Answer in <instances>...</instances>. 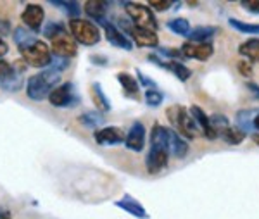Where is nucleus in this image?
<instances>
[{
	"instance_id": "f257e3e1",
	"label": "nucleus",
	"mask_w": 259,
	"mask_h": 219,
	"mask_svg": "<svg viewBox=\"0 0 259 219\" xmlns=\"http://www.w3.org/2000/svg\"><path fill=\"white\" fill-rule=\"evenodd\" d=\"M59 73H54V71H40V73L33 74V76L28 78V83H26V95L30 97L31 100H45L49 99L50 92L57 86L59 83Z\"/></svg>"
},
{
	"instance_id": "f03ea898",
	"label": "nucleus",
	"mask_w": 259,
	"mask_h": 219,
	"mask_svg": "<svg viewBox=\"0 0 259 219\" xmlns=\"http://www.w3.org/2000/svg\"><path fill=\"white\" fill-rule=\"evenodd\" d=\"M166 116H168V119L171 121V124L175 126V129H177V133L180 137L194 140L199 135L197 124H195V121L192 119L183 105H171L168 111H166Z\"/></svg>"
},
{
	"instance_id": "7ed1b4c3",
	"label": "nucleus",
	"mask_w": 259,
	"mask_h": 219,
	"mask_svg": "<svg viewBox=\"0 0 259 219\" xmlns=\"http://www.w3.org/2000/svg\"><path fill=\"white\" fill-rule=\"evenodd\" d=\"M69 33L74 38L76 43H81L85 47H92V45H97L100 41V31L94 23L87 19H69Z\"/></svg>"
},
{
	"instance_id": "20e7f679",
	"label": "nucleus",
	"mask_w": 259,
	"mask_h": 219,
	"mask_svg": "<svg viewBox=\"0 0 259 219\" xmlns=\"http://www.w3.org/2000/svg\"><path fill=\"white\" fill-rule=\"evenodd\" d=\"M124 9H126L128 18L132 19V23L135 24L137 28L152 29V31L157 29V19L149 7L142 6V4H135V2H126L124 4Z\"/></svg>"
},
{
	"instance_id": "39448f33",
	"label": "nucleus",
	"mask_w": 259,
	"mask_h": 219,
	"mask_svg": "<svg viewBox=\"0 0 259 219\" xmlns=\"http://www.w3.org/2000/svg\"><path fill=\"white\" fill-rule=\"evenodd\" d=\"M19 52H21V59H23L28 66H33V67H47L50 59H52V52H50L49 45L41 40H36L35 43L19 50Z\"/></svg>"
},
{
	"instance_id": "423d86ee",
	"label": "nucleus",
	"mask_w": 259,
	"mask_h": 219,
	"mask_svg": "<svg viewBox=\"0 0 259 219\" xmlns=\"http://www.w3.org/2000/svg\"><path fill=\"white\" fill-rule=\"evenodd\" d=\"M49 102L54 105V107H74L80 99L76 95V90H74L73 83H62V85H57L50 92L49 95Z\"/></svg>"
},
{
	"instance_id": "0eeeda50",
	"label": "nucleus",
	"mask_w": 259,
	"mask_h": 219,
	"mask_svg": "<svg viewBox=\"0 0 259 219\" xmlns=\"http://www.w3.org/2000/svg\"><path fill=\"white\" fill-rule=\"evenodd\" d=\"M0 86L11 94L23 86V74H19L14 66L7 61H0Z\"/></svg>"
},
{
	"instance_id": "6e6552de",
	"label": "nucleus",
	"mask_w": 259,
	"mask_h": 219,
	"mask_svg": "<svg viewBox=\"0 0 259 219\" xmlns=\"http://www.w3.org/2000/svg\"><path fill=\"white\" fill-rule=\"evenodd\" d=\"M50 52H52V56L64 57V59L74 57L78 54V43L74 41V38L69 33H62V35L52 40V49H50Z\"/></svg>"
},
{
	"instance_id": "1a4fd4ad",
	"label": "nucleus",
	"mask_w": 259,
	"mask_h": 219,
	"mask_svg": "<svg viewBox=\"0 0 259 219\" xmlns=\"http://www.w3.org/2000/svg\"><path fill=\"white\" fill-rule=\"evenodd\" d=\"M168 150L162 149V147H152L150 145V150L147 154V159H145V166H147V171L150 174H157L168 166Z\"/></svg>"
},
{
	"instance_id": "9d476101",
	"label": "nucleus",
	"mask_w": 259,
	"mask_h": 219,
	"mask_svg": "<svg viewBox=\"0 0 259 219\" xmlns=\"http://www.w3.org/2000/svg\"><path fill=\"white\" fill-rule=\"evenodd\" d=\"M183 57L187 59H197V61H207V59L212 57L214 54V47L207 41V43H190V41H185L180 49Z\"/></svg>"
},
{
	"instance_id": "9b49d317",
	"label": "nucleus",
	"mask_w": 259,
	"mask_h": 219,
	"mask_svg": "<svg viewBox=\"0 0 259 219\" xmlns=\"http://www.w3.org/2000/svg\"><path fill=\"white\" fill-rule=\"evenodd\" d=\"M124 145H126V149L133 150V152H140V150H144L145 126L142 124L140 121H135V123L130 126L126 137H124Z\"/></svg>"
},
{
	"instance_id": "f8f14e48",
	"label": "nucleus",
	"mask_w": 259,
	"mask_h": 219,
	"mask_svg": "<svg viewBox=\"0 0 259 219\" xmlns=\"http://www.w3.org/2000/svg\"><path fill=\"white\" fill-rule=\"evenodd\" d=\"M100 24H102L104 31H106V38L111 45H114V47H118V49H123V50H132L133 47L132 41H130V38L119 28H116L114 24L109 23L107 19L102 21Z\"/></svg>"
},
{
	"instance_id": "ddd939ff",
	"label": "nucleus",
	"mask_w": 259,
	"mask_h": 219,
	"mask_svg": "<svg viewBox=\"0 0 259 219\" xmlns=\"http://www.w3.org/2000/svg\"><path fill=\"white\" fill-rule=\"evenodd\" d=\"M44 19H45L44 7L38 6V4H30L26 9L21 12V21H23V24H26L33 31H38L41 28V24H44Z\"/></svg>"
},
{
	"instance_id": "4468645a",
	"label": "nucleus",
	"mask_w": 259,
	"mask_h": 219,
	"mask_svg": "<svg viewBox=\"0 0 259 219\" xmlns=\"http://www.w3.org/2000/svg\"><path fill=\"white\" fill-rule=\"evenodd\" d=\"M126 29L139 47L156 49L157 43H159V38H157L156 31H152V29H142L137 26H126Z\"/></svg>"
},
{
	"instance_id": "2eb2a0df",
	"label": "nucleus",
	"mask_w": 259,
	"mask_h": 219,
	"mask_svg": "<svg viewBox=\"0 0 259 219\" xmlns=\"http://www.w3.org/2000/svg\"><path fill=\"white\" fill-rule=\"evenodd\" d=\"M94 138L100 145H118L124 142V132L118 126H106L102 129H97Z\"/></svg>"
},
{
	"instance_id": "dca6fc26",
	"label": "nucleus",
	"mask_w": 259,
	"mask_h": 219,
	"mask_svg": "<svg viewBox=\"0 0 259 219\" xmlns=\"http://www.w3.org/2000/svg\"><path fill=\"white\" fill-rule=\"evenodd\" d=\"M190 117L195 121L199 132L202 133L206 138H209V140H214V138L218 137V133L212 129L209 117H207V114L199 107V105H192V107H190Z\"/></svg>"
},
{
	"instance_id": "f3484780",
	"label": "nucleus",
	"mask_w": 259,
	"mask_h": 219,
	"mask_svg": "<svg viewBox=\"0 0 259 219\" xmlns=\"http://www.w3.org/2000/svg\"><path fill=\"white\" fill-rule=\"evenodd\" d=\"M166 150H168V154L175 155L177 159H182L189 152V145H187V142L175 129L168 128V133H166Z\"/></svg>"
},
{
	"instance_id": "a211bd4d",
	"label": "nucleus",
	"mask_w": 259,
	"mask_h": 219,
	"mask_svg": "<svg viewBox=\"0 0 259 219\" xmlns=\"http://www.w3.org/2000/svg\"><path fill=\"white\" fill-rule=\"evenodd\" d=\"M85 14L92 18L94 21H97L100 24L102 21H106V14L109 11V2H104V0H89L85 2Z\"/></svg>"
},
{
	"instance_id": "6ab92c4d",
	"label": "nucleus",
	"mask_w": 259,
	"mask_h": 219,
	"mask_svg": "<svg viewBox=\"0 0 259 219\" xmlns=\"http://www.w3.org/2000/svg\"><path fill=\"white\" fill-rule=\"evenodd\" d=\"M116 79L119 81V85L123 86V92L128 99L133 100H139V94H140V85H139V79H135L130 73H118L116 74Z\"/></svg>"
},
{
	"instance_id": "aec40b11",
	"label": "nucleus",
	"mask_w": 259,
	"mask_h": 219,
	"mask_svg": "<svg viewBox=\"0 0 259 219\" xmlns=\"http://www.w3.org/2000/svg\"><path fill=\"white\" fill-rule=\"evenodd\" d=\"M116 207L123 209L124 212L132 214V216H135V217H139V219H147V217H149L147 210L142 207L140 202H139V200H135L133 197H130V195H124L123 199L116 202Z\"/></svg>"
},
{
	"instance_id": "412c9836",
	"label": "nucleus",
	"mask_w": 259,
	"mask_h": 219,
	"mask_svg": "<svg viewBox=\"0 0 259 219\" xmlns=\"http://www.w3.org/2000/svg\"><path fill=\"white\" fill-rule=\"evenodd\" d=\"M218 33V28L214 26H197L190 29V33L187 35L190 43H207V40Z\"/></svg>"
},
{
	"instance_id": "4be33fe9",
	"label": "nucleus",
	"mask_w": 259,
	"mask_h": 219,
	"mask_svg": "<svg viewBox=\"0 0 259 219\" xmlns=\"http://www.w3.org/2000/svg\"><path fill=\"white\" fill-rule=\"evenodd\" d=\"M92 100H94L95 107H97L99 112H109L111 111V102L106 97L102 90V85L100 83H94L92 85Z\"/></svg>"
},
{
	"instance_id": "5701e85b",
	"label": "nucleus",
	"mask_w": 259,
	"mask_h": 219,
	"mask_svg": "<svg viewBox=\"0 0 259 219\" xmlns=\"http://www.w3.org/2000/svg\"><path fill=\"white\" fill-rule=\"evenodd\" d=\"M161 67H166V69H169L171 73H173L175 76H177L180 81H183V83H185L187 79L192 76V69H190V67H187L185 64H182V62H178V61H166V62H162Z\"/></svg>"
},
{
	"instance_id": "b1692460",
	"label": "nucleus",
	"mask_w": 259,
	"mask_h": 219,
	"mask_svg": "<svg viewBox=\"0 0 259 219\" xmlns=\"http://www.w3.org/2000/svg\"><path fill=\"white\" fill-rule=\"evenodd\" d=\"M239 54L247 57L250 62H259V40L252 38V40L244 41L239 47Z\"/></svg>"
},
{
	"instance_id": "393cba45",
	"label": "nucleus",
	"mask_w": 259,
	"mask_h": 219,
	"mask_svg": "<svg viewBox=\"0 0 259 219\" xmlns=\"http://www.w3.org/2000/svg\"><path fill=\"white\" fill-rule=\"evenodd\" d=\"M218 135L227 143H230V145H239V143H242V142L245 140V132H244V129L232 128V126H228V128L221 129Z\"/></svg>"
},
{
	"instance_id": "a878e982",
	"label": "nucleus",
	"mask_w": 259,
	"mask_h": 219,
	"mask_svg": "<svg viewBox=\"0 0 259 219\" xmlns=\"http://www.w3.org/2000/svg\"><path fill=\"white\" fill-rule=\"evenodd\" d=\"M36 40H38V38H35V36H33L26 28L19 26V28H16V29H14V41H16V45H18V49H19V50L30 47V45H31V43H35Z\"/></svg>"
},
{
	"instance_id": "bb28decb",
	"label": "nucleus",
	"mask_w": 259,
	"mask_h": 219,
	"mask_svg": "<svg viewBox=\"0 0 259 219\" xmlns=\"http://www.w3.org/2000/svg\"><path fill=\"white\" fill-rule=\"evenodd\" d=\"M78 121H80V124L87 126V128H99V126H102L104 123H106L104 116L100 114L99 111L83 112V114L78 117Z\"/></svg>"
},
{
	"instance_id": "cd10ccee",
	"label": "nucleus",
	"mask_w": 259,
	"mask_h": 219,
	"mask_svg": "<svg viewBox=\"0 0 259 219\" xmlns=\"http://www.w3.org/2000/svg\"><path fill=\"white\" fill-rule=\"evenodd\" d=\"M171 31L175 33V35H180V36H187L190 33V24L189 21H187L185 18H175L168 21V24H166Z\"/></svg>"
},
{
	"instance_id": "c85d7f7f",
	"label": "nucleus",
	"mask_w": 259,
	"mask_h": 219,
	"mask_svg": "<svg viewBox=\"0 0 259 219\" xmlns=\"http://www.w3.org/2000/svg\"><path fill=\"white\" fill-rule=\"evenodd\" d=\"M228 23L232 24V28L239 29L240 33H247V35H259V24L244 23V21L235 19V18H230Z\"/></svg>"
},
{
	"instance_id": "c756f323",
	"label": "nucleus",
	"mask_w": 259,
	"mask_h": 219,
	"mask_svg": "<svg viewBox=\"0 0 259 219\" xmlns=\"http://www.w3.org/2000/svg\"><path fill=\"white\" fill-rule=\"evenodd\" d=\"M52 6L64 9L66 14L71 16V19H78V16L81 14V6L78 2H52Z\"/></svg>"
},
{
	"instance_id": "7c9ffc66",
	"label": "nucleus",
	"mask_w": 259,
	"mask_h": 219,
	"mask_svg": "<svg viewBox=\"0 0 259 219\" xmlns=\"http://www.w3.org/2000/svg\"><path fill=\"white\" fill-rule=\"evenodd\" d=\"M41 33H44L45 38H49L50 41H52L54 38H57L59 35H62V33H68V29H66L64 24H61V23H50L44 28V31Z\"/></svg>"
},
{
	"instance_id": "2f4dec72",
	"label": "nucleus",
	"mask_w": 259,
	"mask_h": 219,
	"mask_svg": "<svg viewBox=\"0 0 259 219\" xmlns=\"http://www.w3.org/2000/svg\"><path fill=\"white\" fill-rule=\"evenodd\" d=\"M144 99L149 107H159L162 104V100H164V95H162L159 90H156V88H149V90L145 92Z\"/></svg>"
},
{
	"instance_id": "473e14b6",
	"label": "nucleus",
	"mask_w": 259,
	"mask_h": 219,
	"mask_svg": "<svg viewBox=\"0 0 259 219\" xmlns=\"http://www.w3.org/2000/svg\"><path fill=\"white\" fill-rule=\"evenodd\" d=\"M257 114V111H252V109H245V111H240L237 114V123H239L244 129L252 128V119L254 116Z\"/></svg>"
},
{
	"instance_id": "72a5a7b5",
	"label": "nucleus",
	"mask_w": 259,
	"mask_h": 219,
	"mask_svg": "<svg viewBox=\"0 0 259 219\" xmlns=\"http://www.w3.org/2000/svg\"><path fill=\"white\" fill-rule=\"evenodd\" d=\"M68 66H69V59L52 56V59H50V62H49V66H47V69L54 71V73H61V71L68 69Z\"/></svg>"
},
{
	"instance_id": "f704fd0d",
	"label": "nucleus",
	"mask_w": 259,
	"mask_h": 219,
	"mask_svg": "<svg viewBox=\"0 0 259 219\" xmlns=\"http://www.w3.org/2000/svg\"><path fill=\"white\" fill-rule=\"evenodd\" d=\"M209 121H211V126H212V129H214L216 133H220L221 129H225V128H228V117L227 116H221V114H212L209 117Z\"/></svg>"
},
{
	"instance_id": "c9c22d12",
	"label": "nucleus",
	"mask_w": 259,
	"mask_h": 219,
	"mask_svg": "<svg viewBox=\"0 0 259 219\" xmlns=\"http://www.w3.org/2000/svg\"><path fill=\"white\" fill-rule=\"evenodd\" d=\"M149 6L152 7L154 11L164 12V11H168L171 6H173V2H169V0H150Z\"/></svg>"
},
{
	"instance_id": "e433bc0d",
	"label": "nucleus",
	"mask_w": 259,
	"mask_h": 219,
	"mask_svg": "<svg viewBox=\"0 0 259 219\" xmlns=\"http://www.w3.org/2000/svg\"><path fill=\"white\" fill-rule=\"evenodd\" d=\"M240 6L247 9L250 14H259V0H244L240 2Z\"/></svg>"
},
{
	"instance_id": "4c0bfd02",
	"label": "nucleus",
	"mask_w": 259,
	"mask_h": 219,
	"mask_svg": "<svg viewBox=\"0 0 259 219\" xmlns=\"http://www.w3.org/2000/svg\"><path fill=\"white\" fill-rule=\"evenodd\" d=\"M159 56H164V57H171L173 61L182 57V52L178 49H159Z\"/></svg>"
},
{
	"instance_id": "58836bf2",
	"label": "nucleus",
	"mask_w": 259,
	"mask_h": 219,
	"mask_svg": "<svg viewBox=\"0 0 259 219\" xmlns=\"http://www.w3.org/2000/svg\"><path fill=\"white\" fill-rule=\"evenodd\" d=\"M237 67H239V71H240L242 76H245V78H250V76H252V67H250L249 62L240 61L239 64H237Z\"/></svg>"
},
{
	"instance_id": "ea45409f",
	"label": "nucleus",
	"mask_w": 259,
	"mask_h": 219,
	"mask_svg": "<svg viewBox=\"0 0 259 219\" xmlns=\"http://www.w3.org/2000/svg\"><path fill=\"white\" fill-rule=\"evenodd\" d=\"M137 78H139L140 79V81H139V85H140V83H142V85H145V86H156V83H154V81H150V78H147V76H145V74L144 73H140V71H137Z\"/></svg>"
},
{
	"instance_id": "a19ab883",
	"label": "nucleus",
	"mask_w": 259,
	"mask_h": 219,
	"mask_svg": "<svg viewBox=\"0 0 259 219\" xmlns=\"http://www.w3.org/2000/svg\"><path fill=\"white\" fill-rule=\"evenodd\" d=\"M12 66H14V69L18 71L19 74H23L24 71L28 69V64H26V62L23 61V59H18V61H16V62H14V64H12Z\"/></svg>"
},
{
	"instance_id": "79ce46f5",
	"label": "nucleus",
	"mask_w": 259,
	"mask_h": 219,
	"mask_svg": "<svg viewBox=\"0 0 259 219\" xmlns=\"http://www.w3.org/2000/svg\"><path fill=\"white\" fill-rule=\"evenodd\" d=\"M9 52V45L6 43V40L0 36V61H2V57L6 56V54Z\"/></svg>"
},
{
	"instance_id": "37998d69",
	"label": "nucleus",
	"mask_w": 259,
	"mask_h": 219,
	"mask_svg": "<svg viewBox=\"0 0 259 219\" xmlns=\"http://www.w3.org/2000/svg\"><path fill=\"white\" fill-rule=\"evenodd\" d=\"M90 61L94 62V64H99V66H106L107 64V59L100 57V56H90Z\"/></svg>"
},
{
	"instance_id": "c03bdc74",
	"label": "nucleus",
	"mask_w": 259,
	"mask_h": 219,
	"mask_svg": "<svg viewBox=\"0 0 259 219\" xmlns=\"http://www.w3.org/2000/svg\"><path fill=\"white\" fill-rule=\"evenodd\" d=\"M247 88H249V90H252V92H254V97H256V99H259V86L256 85V83L247 81Z\"/></svg>"
},
{
	"instance_id": "a18cd8bd",
	"label": "nucleus",
	"mask_w": 259,
	"mask_h": 219,
	"mask_svg": "<svg viewBox=\"0 0 259 219\" xmlns=\"http://www.w3.org/2000/svg\"><path fill=\"white\" fill-rule=\"evenodd\" d=\"M9 31V23H7V21H0V33H7Z\"/></svg>"
},
{
	"instance_id": "49530a36",
	"label": "nucleus",
	"mask_w": 259,
	"mask_h": 219,
	"mask_svg": "<svg viewBox=\"0 0 259 219\" xmlns=\"http://www.w3.org/2000/svg\"><path fill=\"white\" fill-rule=\"evenodd\" d=\"M252 128L259 132V111H257V114L254 116V119H252Z\"/></svg>"
},
{
	"instance_id": "de8ad7c7",
	"label": "nucleus",
	"mask_w": 259,
	"mask_h": 219,
	"mask_svg": "<svg viewBox=\"0 0 259 219\" xmlns=\"http://www.w3.org/2000/svg\"><path fill=\"white\" fill-rule=\"evenodd\" d=\"M0 219H12L11 212H7V210H0Z\"/></svg>"
},
{
	"instance_id": "09e8293b",
	"label": "nucleus",
	"mask_w": 259,
	"mask_h": 219,
	"mask_svg": "<svg viewBox=\"0 0 259 219\" xmlns=\"http://www.w3.org/2000/svg\"><path fill=\"white\" fill-rule=\"evenodd\" d=\"M250 138H252V142L256 143V145H259V133H254V135H252V137H250Z\"/></svg>"
}]
</instances>
